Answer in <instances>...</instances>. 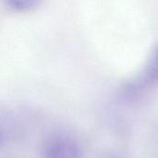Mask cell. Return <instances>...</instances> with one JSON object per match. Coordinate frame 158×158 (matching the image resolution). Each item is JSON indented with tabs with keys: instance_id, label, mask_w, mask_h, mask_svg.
Returning a JSON list of instances; mask_svg holds the SVG:
<instances>
[{
	"instance_id": "obj_2",
	"label": "cell",
	"mask_w": 158,
	"mask_h": 158,
	"mask_svg": "<svg viewBox=\"0 0 158 158\" xmlns=\"http://www.w3.org/2000/svg\"><path fill=\"white\" fill-rule=\"evenodd\" d=\"M158 81V47L154 51L143 73L138 80L139 85H150Z\"/></svg>"
},
{
	"instance_id": "obj_4",
	"label": "cell",
	"mask_w": 158,
	"mask_h": 158,
	"mask_svg": "<svg viewBox=\"0 0 158 158\" xmlns=\"http://www.w3.org/2000/svg\"><path fill=\"white\" fill-rule=\"evenodd\" d=\"M10 141V130L7 125L0 120V152H2Z\"/></svg>"
},
{
	"instance_id": "obj_3",
	"label": "cell",
	"mask_w": 158,
	"mask_h": 158,
	"mask_svg": "<svg viewBox=\"0 0 158 158\" xmlns=\"http://www.w3.org/2000/svg\"><path fill=\"white\" fill-rule=\"evenodd\" d=\"M6 5L17 12H29L36 9L44 0H4Z\"/></svg>"
},
{
	"instance_id": "obj_1",
	"label": "cell",
	"mask_w": 158,
	"mask_h": 158,
	"mask_svg": "<svg viewBox=\"0 0 158 158\" xmlns=\"http://www.w3.org/2000/svg\"><path fill=\"white\" fill-rule=\"evenodd\" d=\"M41 158H85L81 143L63 131L47 133L40 144Z\"/></svg>"
}]
</instances>
